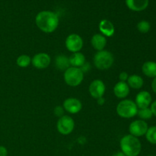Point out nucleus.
<instances>
[{"label":"nucleus","instance_id":"nucleus-1","mask_svg":"<svg viewBox=\"0 0 156 156\" xmlns=\"http://www.w3.org/2000/svg\"><path fill=\"white\" fill-rule=\"evenodd\" d=\"M59 17L51 11H42L37 15L35 24L41 31L50 34L55 31L59 25Z\"/></svg>","mask_w":156,"mask_h":156},{"label":"nucleus","instance_id":"nucleus-2","mask_svg":"<svg viewBox=\"0 0 156 156\" xmlns=\"http://www.w3.org/2000/svg\"><path fill=\"white\" fill-rule=\"evenodd\" d=\"M121 152L126 156H138L142 149V145L137 137L126 135L120 142Z\"/></svg>","mask_w":156,"mask_h":156},{"label":"nucleus","instance_id":"nucleus-3","mask_svg":"<svg viewBox=\"0 0 156 156\" xmlns=\"http://www.w3.org/2000/svg\"><path fill=\"white\" fill-rule=\"evenodd\" d=\"M94 64L100 70H106L112 66L114 62V56L108 50L98 51L94 56Z\"/></svg>","mask_w":156,"mask_h":156},{"label":"nucleus","instance_id":"nucleus-4","mask_svg":"<svg viewBox=\"0 0 156 156\" xmlns=\"http://www.w3.org/2000/svg\"><path fill=\"white\" fill-rule=\"evenodd\" d=\"M138 108L133 101L125 99L121 101L117 106V113L123 118H132L137 114Z\"/></svg>","mask_w":156,"mask_h":156},{"label":"nucleus","instance_id":"nucleus-5","mask_svg":"<svg viewBox=\"0 0 156 156\" xmlns=\"http://www.w3.org/2000/svg\"><path fill=\"white\" fill-rule=\"evenodd\" d=\"M64 81L71 87H76L80 85L84 79V73L80 68L70 66L64 72Z\"/></svg>","mask_w":156,"mask_h":156},{"label":"nucleus","instance_id":"nucleus-6","mask_svg":"<svg viewBox=\"0 0 156 156\" xmlns=\"http://www.w3.org/2000/svg\"><path fill=\"white\" fill-rule=\"evenodd\" d=\"M75 128L74 120L71 117L64 115L59 117L56 123V129L62 135H69Z\"/></svg>","mask_w":156,"mask_h":156},{"label":"nucleus","instance_id":"nucleus-7","mask_svg":"<svg viewBox=\"0 0 156 156\" xmlns=\"http://www.w3.org/2000/svg\"><path fill=\"white\" fill-rule=\"evenodd\" d=\"M66 47L72 53H78L83 47V40L77 34H71L66 39Z\"/></svg>","mask_w":156,"mask_h":156},{"label":"nucleus","instance_id":"nucleus-8","mask_svg":"<svg viewBox=\"0 0 156 156\" xmlns=\"http://www.w3.org/2000/svg\"><path fill=\"white\" fill-rule=\"evenodd\" d=\"M149 126L147 123L143 120H137L129 124V131L130 135L135 137H140L146 135Z\"/></svg>","mask_w":156,"mask_h":156},{"label":"nucleus","instance_id":"nucleus-9","mask_svg":"<svg viewBox=\"0 0 156 156\" xmlns=\"http://www.w3.org/2000/svg\"><path fill=\"white\" fill-rule=\"evenodd\" d=\"M51 62V58L46 53H39L35 54L31 59V63L34 67L38 69L47 68Z\"/></svg>","mask_w":156,"mask_h":156},{"label":"nucleus","instance_id":"nucleus-10","mask_svg":"<svg viewBox=\"0 0 156 156\" xmlns=\"http://www.w3.org/2000/svg\"><path fill=\"white\" fill-rule=\"evenodd\" d=\"M89 93L93 98L97 100L99 98L103 97L105 93L106 87L105 83L100 79H95L90 84Z\"/></svg>","mask_w":156,"mask_h":156},{"label":"nucleus","instance_id":"nucleus-11","mask_svg":"<svg viewBox=\"0 0 156 156\" xmlns=\"http://www.w3.org/2000/svg\"><path fill=\"white\" fill-rule=\"evenodd\" d=\"M63 108L69 114H77L82 110V102L75 98H69L63 102Z\"/></svg>","mask_w":156,"mask_h":156},{"label":"nucleus","instance_id":"nucleus-12","mask_svg":"<svg viewBox=\"0 0 156 156\" xmlns=\"http://www.w3.org/2000/svg\"><path fill=\"white\" fill-rule=\"evenodd\" d=\"M135 103L138 109L149 108L152 103V96L150 93L146 91H142L139 92L136 97Z\"/></svg>","mask_w":156,"mask_h":156},{"label":"nucleus","instance_id":"nucleus-13","mask_svg":"<svg viewBox=\"0 0 156 156\" xmlns=\"http://www.w3.org/2000/svg\"><path fill=\"white\" fill-rule=\"evenodd\" d=\"M114 93L118 98L123 99L129 94V87L125 82H118L114 87Z\"/></svg>","mask_w":156,"mask_h":156},{"label":"nucleus","instance_id":"nucleus-14","mask_svg":"<svg viewBox=\"0 0 156 156\" xmlns=\"http://www.w3.org/2000/svg\"><path fill=\"white\" fill-rule=\"evenodd\" d=\"M99 30L102 35L106 37H112L115 32V27L113 23L109 20H101L99 23Z\"/></svg>","mask_w":156,"mask_h":156},{"label":"nucleus","instance_id":"nucleus-15","mask_svg":"<svg viewBox=\"0 0 156 156\" xmlns=\"http://www.w3.org/2000/svg\"><path fill=\"white\" fill-rule=\"evenodd\" d=\"M126 5L130 10L141 12L149 5V0H126Z\"/></svg>","mask_w":156,"mask_h":156},{"label":"nucleus","instance_id":"nucleus-16","mask_svg":"<svg viewBox=\"0 0 156 156\" xmlns=\"http://www.w3.org/2000/svg\"><path fill=\"white\" fill-rule=\"evenodd\" d=\"M91 46L95 50L98 51H101L104 50L105 47L107 45V39L104 35L101 34H96L93 35L91 40Z\"/></svg>","mask_w":156,"mask_h":156},{"label":"nucleus","instance_id":"nucleus-17","mask_svg":"<svg viewBox=\"0 0 156 156\" xmlns=\"http://www.w3.org/2000/svg\"><path fill=\"white\" fill-rule=\"evenodd\" d=\"M69 59L70 66L73 67L81 68L85 63V56L80 52L73 53L70 57H69Z\"/></svg>","mask_w":156,"mask_h":156},{"label":"nucleus","instance_id":"nucleus-18","mask_svg":"<svg viewBox=\"0 0 156 156\" xmlns=\"http://www.w3.org/2000/svg\"><path fill=\"white\" fill-rule=\"evenodd\" d=\"M142 70L145 76L149 78L156 77V62L152 61H147L144 62L142 66Z\"/></svg>","mask_w":156,"mask_h":156},{"label":"nucleus","instance_id":"nucleus-19","mask_svg":"<svg viewBox=\"0 0 156 156\" xmlns=\"http://www.w3.org/2000/svg\"><path fill=\"white\" fill-rule=\"evenodd\" d=\"M55 65H56V69L64 72L71 66L69 59L65 55H59L56 56V59H55Z\"/></svg>","mask_w":156,"mask_h":156},{"label":"nucleus","instance_id":"nucleus-20","mask_svg":"<svg viewBox=\"0 0 156 156\" xmlns=\"http://www.w3.org/2000/svg\"><path fill=\"white\" fill-rule=\"evenodd\" d=\"M126 82H127L126 83L129 85V87L133 88V89H140L143 86V84H144L143 78L138 75L129 76Z\"/></svg>","mask_w":156,"mask_h":156},{"label":"nucleus","instance_id":"nucleus-21","mask_svg":"<svg viewBox=\"0 0 156 156\" xmlns=\"http://www.w3.org/2000/svg\"><path fill=\"white\" fill-rule=\"evenodd\" d=\"M17 65L21 68H26L31 63V58L29 56L25 54L21 55L17 58L16 60Z\"/></svg>","mask_w":156,"mask_h":156},{"label":"nucleus","instance_id":"nucleus-22","mask_svg":"<svg viewBox=\"0 0 156 156\" xmlns=\"http://www.w3.org/2000/svg\"><path fill=\"white\" fill-rule=\"evenodd\" d=\"M136 115H138L139 117L141 118L143 120H149V119H151L152 117H153V114H152V111H151L150 108H149L138 109Z\"/></svg>","mask_w":156,"mask_h":156},{"label":"nucleus","instance_id":"nucleus-23","mask_svg":"<svg viewBox=\"0 0 156 156\" xmlns=\"http://www.w3.org/2000/svg\"><path fill=\"white\" fill-rule=\"evenodd\" d=\"M146 140L152 144L156 145V126H151L146 133Z\"/></svg>","mask_w":156,"mask_h":156},{"label":"nucleus","instance_id":"nucleus-24","mask_svg":"<svg viewBox=\"0 0 156 156\" xmlns=\"http://www.w3.org/2000/svg\"><path fill=\"white\" fill-rule=\"evenodd\" d=\"M137 29L140 32L143 34L148 33L151 29L150 23L147 21H141L137 24Z\"/></svg>","mask_w":156,"mask_h":156},{"label":"nucleus","instance_id":"nucleus-25","mask_svg":"<svg viewBox=\"0 0 156 156\" xmlns=\"http://www.w3.org/2000/svg\"><path fill=\"white\" fill-rule=\"evenodd\" d=\"M64 112H65V110H64L63 107L61 106H56V108H54V110H53L54 114L56 117H59H59H62V116H64Z\"/></svg>","mask_w":156,"mask_h":156},{"label":"nucleus","instance_id":"nucleus-26","mask_svg":"<svg viewBox=\"0 0 156 156\" xmlns=\"http://www.w3.org/2000/svg\"><path fill=\"white\" fill-rule=\"evenodd\" d=\"M128 78H129V76H128L127 73H126V72H122V73H120V74L119 75V79H120V82H126Z\"/></svg>","mask_w":156,"mask_h":156},{"label":"nucleus","instance_id":"nucleus-27","mask_svg":"<svg viewBox=\"0 0 156 156\" xmlns=\"http://www.w3.org/2000/svg\"><path fill=\"white\" fill-rule=\"evenodd\" d=\"M8 150L5 146H0V156H7Z\"/></svg>","mask_w":156,"mask_h":156},{"label":"nucleus","instance_id":"nucleus-28","mask_svg":"<svg viewBox=\"0 0 156 156\" xmlns=\"http://www.w3.org/2000/svg\"><path fill=\"white\" fill-rule=\"evenodd\" d=\"M151 111H152V114H153V116H155L156 117V101L153 102V103L151 105Z\"/></svg>","mask_w":156,"mask_h":156},{"label":"nucleus","instance_id":"nucleus-29","mask_svg":"<svg viewBox=\"0 0 156 156\" xmlns=\"http://www.w3.org/2000/svg\"><path fill=\"white\" fill-rule=\"evenodd\" d=\"M152 89L156 94V77L154 78L152 82Z\"/></svg>","mask_w":156,"mask_h":156},{"label":"nucleus","instance_id":"nucleus-30","mask_svg":"<svg viewBox=\"0 0 156 156\" xmlns=\"http://www.w3.org/2000/svg\"><path fill=\"white\" fill-rule=\"evenodd\" d=\"M97 101H98V104L99 105H103L105 103V99L104 98V97L99 98L97 99Z\"/></svg>","mask_w":156,"mask_h":156},{"label":"nucleus","instance_id":"nucleus-31","mask_svg":"<svg viewBox=\"0 0 156 156\" xmlns=\"http://www.w3.org/2000/svg\"><path fill=\"white\" fill-rule=\"evenodd\" d=\"M112 156H126L122 152H117V153H115L114 155H113Z\"/></svg>","mask_w":156,"mask_h":156},{"label":"nucleus","instance_id":"nucleus-32","mask_svg":"<svg viewBox=\"0 0 156 156\" xmlns=\"http://www.w3.org/2000/svg\"><path fill=\"white\" fill-rule=\"evenodd\" d=\"M148 156H152V155H148Z\"/></svg>","mask_w":156,"mask_h":156},{"label":"nucleus","instance_id":"nucleus-33","mask_svg":"<svg viewBox=\"0 0 156 156\" xmlns=\"http://www.w3.org/2000/svg\"><path fill=\"white\" fill-rule=\"evenodd\" d=\"M155 156H156V155H155Z\"/></svg>","mask_w":156,"mask_h":156}]
</instances>
